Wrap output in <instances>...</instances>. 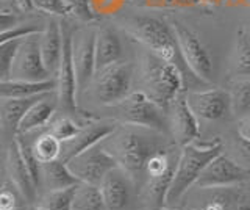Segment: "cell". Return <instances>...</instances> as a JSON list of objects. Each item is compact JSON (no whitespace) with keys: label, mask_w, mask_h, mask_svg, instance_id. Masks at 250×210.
<instances>
[{"label":"cell","mask_w":250,"mask_h":210,"mask_svg":"<svg viewBox=\"0 0 250 210\" xmlns=\"http://www.w3.org/2000/svg\"><path fill=\"white\" fill-rule=\"evenodd\" d=\"M58 88L57 77L42 82L27 80H3L0 82V97H35L55 93Z\"/></svg>","instance_id":"44dd1931"},{"label":"cell","mask_w":250,"mask_h":210,"mask_svg":"<svg viewBox=\"0 0 250 210\" xmlns=\"http://www.w3.org/2000/svg\"><path fill=\"white\" fill-rule=\"evenodd\" d=\"M111 119L119 124L147 127L156 132H164L169 121L164 116V108L148 97L144 91H133L119 102L108 105Z\"/></svg>","instance_id":"5b68a950"},{"label":"cell","mask_w":250,"mask_h":210,"mask_svg":"<svg viewBox=\"0 0 250 210\" xmlns=\"http://www.w3.org/2000/svg\"><path fill=\"white\" fill-rule=\"evenodd\" d=\"M6 171H8V176L11 179V184L19 190L21 196L25 201L33 202L36 199L38 187L30 174L25 162L22 159L16 140L10 144V147H8V151H6Z\"/></svg>","instance_id":"ac0fdd59"},{"label":"cell","mask_w":250,"mask_h":210,"mask_svg":"<svg viewBox=\"0 0 250 210\" xmlns=\"http://www.w3.org/2000/svg\"><path fill=\"white\" fill-rule=\"evenodd\" d=\"M33 2V10L42 11L50 14V16H67V6L64 0H31Z\"/></svg>","instance_id":"d6a6232c"},{"label":"cell","mask_w":250,"mask_h":210,"mask_svg":"<svg viewBox=\"0 0 250 210\" xmlns=\"http://www.w3.org/2000/svg\"><path fill=\"white\" fill-rule=\"evenodd\" d=\"M52 79V74L41 57L39 49V35L25 38L22 41L18 55L14 58L8 80H27V82H42Z\"/></svg>","instance_id":"30bf717a"},{"label":"cell","mask_w":250,"mask_h":210,"mask_svg":"<svg viewBox=\"0 0 250 210\" xmlns=\"http://www.w3.org/2000/svg\"><path fill=\"white\" fill-rule=\"evenodd\" d=\"M170 24L174 27L180 50H182L186 65L200 80L211 83L214 79V61L209 50L189 27H186L178 21H172Z\"/></svg>","instance_id":"52a82bcc"},{"label":"cell","mask_w":250,"mask_h":210,"mask_svg":"<svg viewBox=\"0 0 250 210\" xmlns=\"http://www.w3.org/2000/svg\"><path fill=\"white\" fill-rule=\"evenodd\" d=\"M230 104L231 113L239 119L250 116V77L236 79L230 85Z\"/></svg>","instance_id":"484cf974"},{"label":"cell","mask_w":250,"mask_h":210,"mask_svg":"<svg viewBox=\"0 0 250 210\" xmlns=\"http://www.w3.org/2000/svg\"><path fill=\"white\" fill-rule=\"evenodd\" d=\"M197 0H147V5L158 6V8H169V6H189Z\"/></svg>","instance_id":"e575fe53"},{"label":"cell","mask_w":250,"mask_h":210,"mask_svg":"<svg viewBox=\"0 0 250 210\" xmlns=\"http://www.w3.org/2000/svg\"><path fill=\"white\" fill-rule=\"evenodd\" d=\"M23 40H10L0 43V82L8 80L14 58Z\"/></svg>","instance_id":"f1b7e54d"},{"label":"cell","mask_w":250,"mask_h":210,"mask_svg":"<svg viewBox=\"0 0 250 210\" xmlns=\"http://www.w3.org/2000/svg\"><path fill=\"white\" fill-rule=\"evenodd\" d=\"M62 33H64V46H62V57L57 74V82H58L57 99L61 108L70 112L77 108V97H78L77 72H75V65L72 57L74 30H70L67 24L62 22Z\"/></svg>","instance_id":"8fae6325"},{"label":"cell","mask_w":250,"mask_h":210,"mask_svg":"<svg viewBox=\"0 0 250 210\" xmlns=\"http://www.w3.org/2000/svg\"><path fill=\"white\" fill-rule=\"evenodd\" d=\"M200 3H209V5H216L219 2H222V0H197Z\"/></svg>","instance_id":"ab89813d"},{"label":"cell","mask_w":250,"mask_h":210,"mask_svg":"<svg viewBox=\"0 0 250 210\" xmlns=\"http://www.w3.org/2000/svg\"><path fill=\"white\" fill-rule=\"evenodd\" d=\"M155 210H174V209H166V207H160V209H155Z\"/></svg>","instance_id":"b9f144b4"},{"label":"cell","mask_w":250,"mask_h":210,"mask_svg":"<svg viewBox=\"0 0 250 210\" xmlns=\"http://www.w3.org/2000/svg\"><path fill=\"white\" fill-rule=\"evenodd\" d=\"M239 147H241V152L244 154L247 159H250V141L249 140H244L239 137Z\"/></svg>","instance_id":"74e56055"},{"label":"cell","mask_w":250,"mask_h":210,"mask_svg":"<svg viewBox=\"0 0 250 210\" xmlns=\"http://www.w3.org/2000/svg\"><path fill=\"white\" fill-rule=\"evenodd\" d=\"M122 28L133 40L143 44L148 52L177 66L185 77V88L192 91L202 85H208L200 80L186 65L170 22L150 16H138L125 19L122 22Z\"/></svg>","instance_id":"7a4b0ae2"},{"label":"cell","mask_w":250,"mask_h":210,"mask_svg":"<svg viewBox=\"0 0 250 210\" xmlns=\"http://www.w3.org/2000/svg\"><path fill=\"white\" fill-rule=\"evenodd\" d=\"M161 134L163 132L147 127L119 124L113 134L104 140V146L135 185H141L148 159L155 152L166 149Z\"/></svg>","instance_id":"6da1fadb"},{"label":"cell","mask_w":250,"mask_h":210,"mask_svg":"<svg viewBox=\"0 0 250 210\" xmlns=\"http://www.w3.org/2000/svg\"><path fill=\"white\" fill-rule=\"evenodd\" d=\"M70 16L82 22H91L97 18L92 0H64Z\"/></svg>","instance_id":"4dcf8cb0"},{"label":"cell","mask_w":250,"mask_h":210,"mask_svg":"<svg viewBox=\"0 0 250 210\" xmlns=\"http://www.w3.org/2000/svg\"><path fill=\"white\" fill-rule=\"evenodd\" d=\"M11 210H28V209H23V207H16V209H11Z\"/></svg>","instance_id":"7bdbcfd3"},{"label":"cell","mask_w":250,"mask_h":210,"mask_svg":"<svg viewBox=\"0 0 250 210\" xmlns=\"http://www.w3.org/2000/svg\"><path fill=\"white\" fill-rule=\"evenodd\" d=\"M31 149H33L35 157L38 162L44 165V163L55 162L61 157V141L53 137L49 132L39 135L33 143H31Z\"/></svg>","instance_id":"4316f807"},{"label":"cell","mask_w":250,"mask_h":210,"mask_svg":"<svg viewBox=\"0 0 250 210\" xmlns=\"http://www.w3.org/2000/svg\"><path fill=\"white\" fill-rule=\"evenodd\" d=\"M77 184H80V181L74 176L66 162L58 159L50 163H44L41 166V185H44L49 191L67 188Z\"/></svg>","instance_id":"603a6c76"},{"label":"cell","mask_w":250,"mask_h":210,"mask_svg":"<svg viewBox=\"0 0 250 210\" xmlns=\"http://www.w3.org/2000/svg\"><path fill=\"white\" fill-rule=\"evenodd\" d=\"M249 176H250L249 169L242 168L234 160H231L230 157H227V155L221 152L205 166V169L202 171V174L194 187L199 190L227 188V187L247 181Z\"/></svg>","instance_id":"9c48e42d"},{"label":"cell","mask_w":250,"mask_h":210,"mask_svg":"<svg viewBox=\"0 0 250 210\" xmlns=\"http://www.w3.org/2000/svg\"><path fill=\"white\" fill-rule=\"evenodd\" d=\"M35 210H49V209H45V207H42V206H39V207L35 209Z\"/></svg>","instance_id":"60d3db41"},{"label":"cell","mask_w":250,"mask_h":210,"mask_svg":"<svg viewBox=\"0 0 250 210\" xmlns=\"http://www.w3.org/2000/svg\"><path fill=\"white\" fill-rule=\"evenodd\" d=\"M62 46H64L62 22L58 19V16H50V19L45 22L42 33L39 35V49H41L44 65L52 77H57L58 74L62 57Z\"/></svg>","instance_id":"2e32d148"},{"label":"cell","mask_w":250,"mask_h":210,"mask_svg":"<svg viewBox=\"0 0 250 210\" xmlns=\"http://www.w3.org/2000/svg\"><path fill=\"white\" fill-rule=\"evenodd\" d=\"M122 43L114 30L108 27H102L97 30L96 36V65L97 71L109 65L122 61ZM96 71V72H97Z\"/></svg>","instance_id":"ffe728a7"},{"label":"cell","mask_w":250,"mask_h":210,"mask_svg":"<svg viewBox=\"0 0 250 210\" xmlns=\"http://www.w3.org/2000/svg\"><path fill=\"white\" fill-rule=\"evenodd\" d=\"M18 193L19 190L11 182H6L0 193V210H11L18 206ZM21 194V193H19Z\"/></svg>","instance_id":"836d02e7"},{"label":"cell","mask_w":250,"mask_h":210,"mask_svg":"<svg viewBox=\"0 0 250 210\" xmlns=\"http://www.w3.org/2000/svg\"><path fill=\"white\" fill-rule=\"evenodd\" d=\"M77 185L61 190L47 191V194L42 198L41 206L49 210H74V196Z\"/></svg>","instance_id":"83f0119b"},{"label":"cell","mask_w":250,"mask_h":210,"mask_svg":"<svg viewBox=\"0 0 250 210\" xmlns=\"http://www.w3.org/2000/svg\"><path fill=\"white\" fill-rule=\"evenodd\" d=\"M44 27H36V25H23V24H16L11 28L3 30L2 35H0V43L2 41H10V40H25V38L35 36V35H41Z\"/></svg>","instance_id":"1f68e13d"},{"label":"cell","mask_w":250,"mask_h":210,"mask_svg":"<svg viewBox=\"0 0 250 210\" xmlns=\"http://www.w3.org/2000/svg\"><path fill=\"white\" fill-rule=\"evenodd\" d=\"M135 182L121 166H116L105 176L100 182V190L104 194L108 210H124L127 209L131 199V188Z\"/></svg>","instance_id":"e0dca14e"},{"label":"cell","mask_w":250,"mask_h":210,"mask_svg":"<svg viewBox=\"0 0 250 210\" xmlns=\"http://www.w3.org/2000/svg\"><path fill=\"white\" fill-rule=\"evenodd\" d=\"M222 152V141L213 140V141H195L182 147L177 159V165L172 177V184L169 187L166 202L174 204L185 196V193L195 185L205 166Z\"/></svg>","instance_id":"3957f363"},{"label":"cell","mask_w":250,"mask_h":210,"mask_svg":"<svg viewBox=\"0 0 250 210\" xmlns=\"http://www.w3.org/2000/svg\"><path fill=\"white\" fill-rule=\"evenodd\" d=\"M117 126H119V122H116L114 119H100V121H91L88 124H84L72 138L66 140V141H61L60 160L67 163L77 154H80L84 149H88V147L104 141L108 135L113 134Z\"/></svg>","instance_id":"5bb4252c"},{"label":"cell","mask_w":250,"mask_h":210,"mask_svg":"<svg viewBox=\"0 0 250 210\" xmlns=\"http://www.w3.org/2000/svg\"><path fill=\"white\" fill-rule=\"evenodd\" d=\"M42 96V94H41ZM41 96L35 97H0V122L5 132L18 134V127L23 118V115L31 107V104Z\"/></svg>","instance_id":"7402d4cb"},{"label":"cell","mask_w":250,"mask_h":210,"mask_svg":"<svg viewBox=\"0 0 250 210\" xmlns=\"http://www.w3.org/2000/svg\"><path fill=\"white\" fill-rule=\"evenodd\" d=\"M133 66L128 61L109 65L99 69L91 82L92 94L102 105H113L131 93Z\"/></svg>","instance_id":"8992f818"},{"label":"cell","mask_w":250,"mask_h":210,"mask_svg":"<svg viewBox=\"0 0 250 210\" xmlns=\"http://www.w3.org/2000/svg\"><path fill=\"white\" fill-rule=\"evenodd\" d=\"M96 36L97 30L82 28L74 32L72 38V57L77 72L78 94L91 85L97 71L96 65Z\"/></svg>","instance_id":"7c38bea8"},{"label":"cell","mask_w":250,"mask_h":210,"mask_svg":"<svg viewBox=\"0 0 250 210\" xmlns=\"http://www.w3.org/2000/svg\"><path fill=\"white\" fill-rule=\"evenodd\" d=\"M57 105H58V99H52V93L42 94L36 102L31 104L27 113L23 115V118L18 127V134L28 135L35 130L47 127L53 119Z\"/></svg>","instance_id":"d6986e66"},{"label":"cell","mask_w":250,"mask_h":210,"mask_svg":"<svg viewBox=\"0 0 250 210\" xmlns=\"http://www.w3.org/2000/svg\"><path fill=\"white\" fill-rule=\"evenodd\" d=\"M169 129L178 146H186L199 138V118L188 105L186 93L180 94L169 105Z\"/></svg>","instance_id":"9a60e30c"},{"label":"cell","mask_w":250,"mask_h":210,"mask_svg":"<svg viewBox=\"0 0 250 210\" xmlns=\"http://www.w3.org/2000/svg\"><path fill=\"white\" fill-rule=\"evenodd\" d=\"M16 3H18V6L23 11L33 10V2H31V0H16Z\"/></svg>","instance_id":"f35d334b"},{"label":"cell","mask_w":250,"mask_h":210,"mask_svg":"<svg viewBox=\"0 0 250 210\" xmlns=\"http://www.w3.org/2000/svg\"><path fill=\"white\" fill-rule=\"evenodd\" d=\"M80 124L74 121L69 116H61V118L52 119V122L47 126V132L52 134L53 137H57L60 141H66V140L72 138L78 130H80Z\"/></svg>","instance_id":"f546056e"},{"label":"cell","mask_w":250,"mask_h":210,"mask_svg":"<svg viewBox=\"0 0 250 210\" xmlns=\"http://www.w3.org/2000/svg\"><path fill=\"white\" fill-rule=\"evenodd\" d=\"M227 196H224V194H221V196L214 198L211 202H207L205 206H203L200 210H229V204L225 201Z\"/></svg>","instance_id":"d590c367"},{"label":"cell","mask_w":250,"mask_h":210,"mask_svg":"<svg viewBox=\"0 0 250 210\" xmlns=\"http://www.w3.org/2000/svg\"><path fill=\"white\" fill-rule=\"evenodd\" d=\"M74 210H108L100 185L78 184L74 196Z\"/></svg>","instance_id":"d4e9b609"},{"label":"cell","mask_w":250,"mask_h":210,"mask_svg":"<svg viewBox=\"0 0 250 210\" xmlns=\"http://www.w3.org/2000/svg\"><path fill=\"white\" fill-rule=\"evenodd\" d=\"M141 87L153 102L167 110L183 91L185 77L177 66L147 50L141 58Z\"/></svg>","instance_id":"277c9868"},{"label":"cell","mask_w":250,"mask_h":210,"mask_svg":"<svg viewBox=\"0 0 250 210\" xmlns=\"http://www.w3.org/2000/svg\"><path fill=\"white\" fill-rule=\"evenodd\" d=\"M231 74L236 79H249L250 77V38L239 30L234 43V50L231 55Z\"/></svg>","instance_id":"cb8c5ba5"},{"label":"cell","mask_w":250,"mask_h":210,"mask_svg":"<svg viewBox=\"0 0 250 210\" xmlns=\"http://www.w3.org/2000/svg\"><path fill=\"white\" fill-rule=\"evenodd\" d=\"M238 135L241 138L249 140V141H250V116H247V118H244V119H241L239 126H238Z\"/></svg>","instance_id":"8d00e7d4"},{"label":"cell","mask_w":250,"mask_h":210,"mask_svg":"<svg viewBox=\"0 0 250 210\" xmlns=\"http://www.w3.org/2000/svg\"><path fill=\"white\" fill-rule=\"evenodd\" d=\"M186 100L199 119L217 121L225 118L231 112L230 93L219 87L188 91Z\"/></svg>","instance_id":"4fadbf2b"},{"label":"cell","mask_w":250,"mask_h":210,"mask_svg":"<svg viewBox=\"0 0 250 210\" xmlns=\"http://www.w3.org/2000/svg\"><path fill=\"white\" fill-rule=\"evenodd\" d=\"M67 166L80 182L100 185L109 171L119 165L104 146V141H100L77 154L67 162Z\"/></svg>","instance_id":"ba28073f"}]
</instances>
